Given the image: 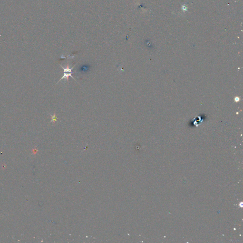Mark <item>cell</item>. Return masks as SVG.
Segmentation results:
<instances>
[{
  "mask_svg": "<svg viewBox=\"0 0 243 243\" xmlns=\"http://www.w3.org/2000/svg\"><path fill=\"white\" fill-rule=\"evenodd\" d=\"M75 65H74V66H73L72 68H70L69 66V65H67V66L66 67V68H64L63 66H61L60 65L61 67V68H62V69H64V71H63L64 76L62 77V78H61V79H60L59 81H58V83H57L56 84H58V83H59L60 81L61 80L64 79H66V80H67V81H69V77H71L72 79H74V80H75V79H74V78H73V77L72 76V69L74 68V67H75Z\"/></svg>",
  "mask_w": 243,
  "mask_h": 243,
  "instance_id": "6da1fadb",
  "label": "cell"
},
{
  "mask_svg": "<svg viewBox=\"0 0 243 243\" xmlns=\"http://www.w3.org/2000/svg\"><path fill=\"white\" fill-rule=\"evenodd\" d=\"M50 116H51V117H52V120H51V122H53L54 124L55 123V121H57V117H56V114L55 113L53 116H52L51 115H50Z\"/></svg>",
  "mask_w": 243,
  "mask_h": 243,
  "instance_id": "7a4b0ae2",
  "label": "cell"
}]
</instances>
